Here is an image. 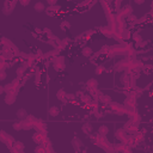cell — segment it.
I'll list each match as a JSON object with an SVG mask.
<instances>
[{
  "instance_id": "5",
  "label": "cell",
  "mask_w": 153,
  "mask_h": 153,
  "mask_svg": "<svg viewBox=\"0 0 153 153\" xmlns=\"http://www.w3.org/2000/svg\"><path fill=\"white\" fill-rule=\"evenodd\" d=\"M34 10L36 12H43L44 10H46V7H44L43 3H36L34 6Z\"/></svg>"
},
{
  "instance_id": "9",
  "label": "cell",
  "mask_w": 153,
  "mask_h": 153,
  "mask_svg": "<svg viewBox=\"0 0 153 153\" xmlns=\"http://www.w3.org/2000/svg\"><path fill=\"white\" fill-rule=\"evenodd\" d=\"M129 13H132V7L130 6H126L121 10V14L122 16H128Z\"/></svg>"
},
{
  "instance_id": "29",
  "label": "cell",
  "mask_w": 153,
  "mask_h": 153,
  "mask_svg": "<svg viewBox=\"0 0 153 153\" xmlns=\"http://www.w3.org/2000/svg\"><path fill=\"white\" fill-rule=\"evenodd\" d=\"M135 19H136V17H135V16H130V17H129V20H135Z\"/></svg>"
},
{
  "instance_id": "13",
  "label": "cell",
  "mask_w": 153,
  "mask_h": 153,
  "mask_svg": "<svg viewBox=\"0 0 153 153\" xmlns=\"http://www.w3.org/2000/svg\"><path fill=\"white\" fill-rule=\"evenodd\" d=\"M91 54H92V50H91V48H89V47H86V48H84V49H83V55H84V56H90Z\"/></svg>"
},
{
  "instance_id": "32",
  "label": "cell",
  "mask_w": 153,
  "mask_h": 153,
  "mask_svg": "<svg viewBox=\"0 0 153 153\" xmlns=\"http://www.w3.org/2000/svg\"><path fill=\"white\" fill-rule=\"evenodd\" d=\"M135 4H137V5H141V4H144V1H135Z\"/></svg>"
},
{
  "instance_id": "22",
  "label": "cell",
  "mask_w": 153,
  "mask_h": 153,
  "mask_svg": "<svg viewBox=\"0 0 153 153\" xmlns=\"http://www.w3.org/2000/svg\"><path fill=\"white\" fill-rule=\"evenodd\" d=\"M17 75H18V78H22L23 75H24V68H18L17 69Z\"/></svg>"
},
{
  "instance_id": "14",
  "label": "cell",
  "mask_w": 153,
  "mask_h": 153,
  "mask_svg": "<svg viewBox=\"0 0 153 153\" xmlns=\"http://www.w3.org/2000/svg\"><path fill=\"white\" fill-rule=\"evenodd\" d=\"M56 97H57V99H60V100H63V98L66 97V92L63 90H60L59 92L56 93Z\"/></svg>"
},
{
  "instance_id": "26",
  "label": "cell",
  "mask_w": 153,
  "mask_h": 153,
  "mask_svg": "<svg viewBox=\"0 0 153 153\" xmlns=\"http://www.w3.org/2000/svg\"><path fill=\"white\" fill-rule=\"evenodd\" d=\"M5 79H6V73L1 71L0 72V80H5Z\"/></svg>"
},
{
  "instance_id": "21",
  "label": "cell",
  "mask_w": 153,
  "mask_h": 153,
  "mask_svg": "<svg viewBox=\"0 0 153 153\" xmlns=\"http://www.w3.org/2000/svg\"><path fill=\"white\" fill-rule=\"evenodd\" d=\"M35 153H46V150H44L42 146H38V147H36V150H35Z\"/></svg>"
},
{
  "instance_id": "19",
  "label": "cell",
  "mask_w": 153,
  "mask_h": 153,
  "mask_svg": "<svg viewBox=\"0 0 153 153\" xmlns=\"http://www.w3.org/2000/svg\"><path fill=\"white\" fill-rule=\"evenodd\" d=\"M32 139H34V140L36 141L37 144H41V142H42V137H41V135H40V134H35Z\"/></svg>"
},
{
  "instance_id": "30",
  "label": "cell",
  "mask_w": 153,
  "mask_h": 153,
  "mask_svg": "<svg viewBox=\"0 0 153 153\" xmlns=\"http://www.w3.org/2000/svg\"><path fill=\"white\" fill-rule=\"evenodd\" d=\"M4 91H5V90H4V88H3V86H0V94L4 93Z\"/></svg>"
},
{
  "instance_id": "18",
  "label": "cell",
  "mask_w": 153,
  "mask_h": 153,
  "mask_svg": "<svg viewBox=\"0 0 153 153\" xmlns=\"http://www.w3.org/2000/svg\"><path fill=\"white\" fill-rule=\"evenodd\" d=\"M14 147H16L17 151H23V150H24V145H23L22 142H18V141L14 144Z\"/></svg>"
},
{
  "instance_id": "15",
  "label": "cell",
  "mask_w": 153,
  "mask_h": 153,
  "mask_svg": "<svg viewBox=\"0 0 153 153\" xmlns=\"http://www.w3.org/2000/svg\"><path fill=\"white\" fill-rule=\"evenodd\" d=\"M83 130L84 132H86V133H91L92 132V127H91V125H84L83 126Z\"/></svg>"
},
{
  "instance_id": "31",
  "label": "cell",
  "mask_w": 153,
  "mask_h": 153,
  "mask_svg": "<svg viewBox=\"0 0 153 153\" xmlns=\"http://www.w3.org/2000/svg\"><path fill=\"white\" fill-rule=\"evenodd\" d=\"M123 35H125L126 37H129V32H128V31H126V32H125V34H123Z\"/></svg>"
},
{
  "instance_id": "4",
  "label": "cell",
  "mask_w": 153,
  "mask_h": 153,
  "mask_svg": "<svg viewBox=\"0 0 153 153\" xmlns=\"http://www.w3.org/2000/svg\"><path fill=\"white\" fill-rule=\"evenodd\" d=\"M108 133H109V128H108L106 126H100V128L98 129V134H99L100 136L105 137Z\"/></svg>"
},
{
  "instance_id": "1",
  "label": "cell",
  "mask_w": 153,
  "mask_h": 153,
  "mask_svg": "<svg viewBox=\"0 0 153 153\" xmlns=\"http://www.w3.org/2000/svg\"><path fill=\"white\" fill-rule=\"evenodd\" d=\"M16 102V96H14V93H7V96L5 97V103L6 104H13Z\"/></svg>"
},
{
  "instance_id": "10",
  "label": "cell",
  "mask_w": 153,
  "mask_h": 153,
  "mask_svg": "<svg viewBox=\"0 0 153 153\" xmlns=\"http://www.w3.org/2000/svg\"><path fill=\"white\" fill-rule=\"evenodd\" d=\"M126 129L129 132H134L137 129V125H135V123H128V125L126 126Z\"/></svg>"
},
{
  "instance_id": "12",
  "label": "cell",
  "mask_w": 153,
  "mask_h": 153,
  "mask_svg": "<svg viewBox=\"0 0 153 153\" xmlns=\"http://www.w3.org/2000/svg\"><path fill=\"white\" fill-rule=\"evenodd\" d=\"M13 129H14V130H22L23 129V126H22V122H14V123H13Z\"/></svg>"
},
{
  "instance_id": "11",
  "label": "cell",
  "mask_w": 153,
  "mask_h": 153,
  "mask_svg": "<svg viewBox=\"0 0 153 153\" xmlns=\"http://www.w3.org/2000/svg\"><path fill=\"white\" fill-rule=\"evenodd\" d=\"M49 113L52 116H57L59 115V108H57V106H52L49 110Z\"/></svg>"
},
{
  "instance_id": "6",
  "label": "cell",
  "mask_w": 153,
  "mask_h": 153,
  "mask_svg": "<svg viewBox=\"0 0 153 153\" xmlns=\"http://www.w3.org/2000/svg\"><path fill=\"white\" fill-rule=\"evenodd\" d=\"M116 137H117L119 140L125 141V139H126V133H125V129H119V130H117V133H116Z\"/></svg>"
},
{
  "instance_id": "25",
  "label": "cell",
  "mask_w": 153,
  "mask_h": 153,
  "mask_svg": "<svg viewBox=\"0 0 153 153\" xmlns=\"http://www.w3.org/2000/svg\"><path fill=\"white\" fill-rule=\"evenodd\" d=\"M19 4H20V5H23V6H26V5H29V4H30V0H25V1L20 0V1H19Z\"/></svg>"
},
{
  "instance_id": "3",
  "label": "cell",
  "mask_w": 153,
  "mask_h": 153,
  "mask_svg": "<svg viewBox=\"0 0 153 153\" xmlns=\"http://www.w3.org/2000/svg\"><path fill=\"white\" fill-rule=\"evenodd\" d=\"M88 86L90 90H97V86H98V81L96 79H90L88 81Z\"/></svg>"
},
{
  "instance_id": "28",
  "label": "cell",
  "mask_w": 153,
  "mask_h": 153,
  "mask_svg": "<svg viewBox=\"0 0 153 153\" xmlns=\"http://www.w3.org/2000/svg\"><path fill=\"white\" fill-rule=\"evenodd\" d=\"M48 4L52 5V6H54V5H56V1H54V0H48Z\"/></svg>"
},
{
  "instance_id": "27",
  "label": "cell",
  "mask_w": 153,
  "mask_h": 153,
  "mask_svg": "<svg viewBox=\"0 0 153 153\" xmlns=\"http://www.w3.org/2000/svg\"><path fill=\"white\" fill-rule=\"evenodd\" d=\"M94 72H96V74H102V73H103V68H102V67H98V68H96V71H94Z\"/></svg>"
},
{
  "instance_id": "8",
  "label": "cell",
  "mask_w": 153,
  "mask_h": 153,
  "mask_svg": "<svg viewBox=\"0 0 153 153\" xmlns=\"http://www.w3.org/2000/svg\"><path fill=\"white\" fill-rule=\"evenodd\" d=\"M99 99L103 103H111V98L108 94H99Z\"/></svg>"
},
{
  "instance_id": "16",
  "label": "cell",
  "mask_w": 153,
  "mask_h": 153,
  "mask_svg": "<svg viewBox=\"0 0 153 153\" xmlns=\"http://www.w3.org/2000/svg\"><path fill=\"white\" fill-rule=\"evenodd\" d=\"M7 136H9V135H7L5 132H4V130H0V140L5 142V141H6V139H7Z\"/></svg>"
},
{
  "instance_id": "23",
  "label": "cell",
  "mask_w": 153,
  "mask_h": 153,
  "mask_svg": "<svg viewBox=\"0 0 153 153\" xmlns=\"http://www.w3.org/2000/svg\"><path fill=\"white\" fill-rule=\"evenodd\" d=\"M121 83H122V84H125V83L127 84V83H128V75H127V74L122 75V77H121Z\"/></svg>"
},
{
  "instance_id": "2",
  "label": "cell",
  "mask_w": 153,
  "mask_h": 153,
  "mask_svg": "<svg viewBox=\"0 0 153 153\" xmlns=\"http://www.w3.org/2000/svg\"><path fill=\"white\" fill-rule=\"evenodd\" d=\"M17 117L19 120H26L28 119V113L25 109H19L17 110Z\"/></svg>"
},
{
  "instance_id": "7",
  "label": "cell",
  "mask_w": 153,
  "mask_h": 153,
  "mask_svg": "<svg viewBox=\"0 0 153 153\" xmlns=\"http://www.w3.org/2000/svg\"><path fill=\"white\" fill-rule=\"evenodd\" d=\"M32 123L30 121H29L28 119H26V121L22 122V126H23V129H25V130H29V129H31L32 128Z\"/></svg>"
},
{
  "instance_id": "17",
  "label": "cell",
  "mask_w": 153,
  "mask_h": 153,
  "mask_svg": "<svg viewBox=\"0 0 153 153\" xmlns=\"http://www.w3.org/2000/svg\"><path fill=\"white\" fill-rule=\"evenodd\" d=\"M81 100H83L84 103H90L91 98H90V96H89V94H83V96H81Z\"/></svg>"
},
{
  "instance_id": "20",
  "label": "cell",
  "mask_w": 153,
  "mask_h": 153,
  "mask_svg": "<svg viewBox=\"0 0 153 153\" xmlns=\"http://www.w3.org/2000/svg\"><path fill=\"white\" fill-rule=\"evenodd\" d=\"M133 40H134L135 42H137V43H139V42H141V41H142V38H141V36L139 34H135V35H133Z\"/></svg>"
},
{
  "instance_id": "24",
  "label": "cell",
  "mask_w": 153,
  "mask_h": 153,
  "mask_svg": "<svg viewBox=\"0 0 153 153\" xmlns=\"http://www.w3.org/2000/svg\"><path fill=\"white\" fill-rule=\"evenodd\" d=\"M75 98V96L73 93H66V99H69V100H73Z\"/></svg>"
}]
</instances>
